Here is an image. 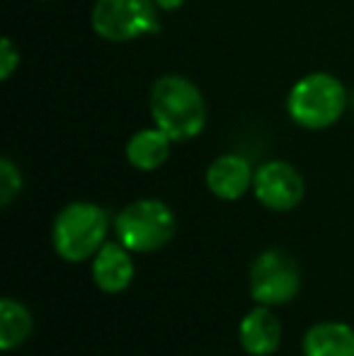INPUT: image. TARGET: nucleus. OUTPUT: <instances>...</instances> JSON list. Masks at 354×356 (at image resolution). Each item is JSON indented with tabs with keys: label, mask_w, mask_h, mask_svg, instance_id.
Masks as SVG:
<instances>
[{
	"label": "nucleus",
	"mask_w": 354,
	"mask_h": 356,
	"mask_svg": "<svg viewBox=\"0 0 354 356\" xmlns=\"http://www.w3.org/2000/svg\"><path fill=\"white\" fill-rule=\"evenodd\" d=\"M148 112L172 143L197 138L207 127V99L189 78L177 73L161 75L148 92Z\"/></svg>",
	"instance_id": "f257e3e1"
},
{
	"label": "nucleus",
	"mask_w": 354,
	"mask_h": 356,
	"mask_svg": "<svg viewBox=\"0 0 354 356\" xmlns=\"http://www.w3.org/2000/svg\"><path fill=\"white\" fill-rule=\"evenodd\" d=\"M350 102L347 88L337 75L316 71L298 78L289 90L287 114L301 129L323 131L340 122Z\"/></svg>",
	"instance_id": "f03ea898"
},
{
	"label": "nucleus",
	"mask_w": 354,
	"mask_h": 356,
	"mask_svg": "<svg viewBox=\"0 0 354 356\" xmlns=\"http://www.w3.org/2000/svg\"><path fill=\"white\" fill-rule=\"evenodd\" d=\"M109 213L92 202H71L56 213L51 245L66 262H86L107 243Z\"/></svg>",
	"instance_id": "7ed1b4c3"
},
{
	"label": "nucleus",
	"mask_w": 354,
	"mask_h": 356,
	"mask_svg": "<svg viewBox=\"0 0 354 356\" xmlns=\"http://www.w3.org/2000/svg\"><path fill=\"white\" fill-rule=\"evenodd\" d=\"M175 230V213L161 199H136V202L127 204L114 218L117 240L138 254L166 248Z\"/></svg>",
	"instance_id": "20e7f679"
},
{
	"label": "nucleus",
	"mask_w": 354,
	"mask_h": 356,
	"mask_svg": "<svg viewBox=\"0 0 354 356\" xmlns=\"http://www.w3.org/2000/svg\"><path fill=\"white\" fill-rule=\"evenodd\" d=\"M158 10L156 0H95L90 27L104 42H136L161 29Z\"/></svg>",
	"instance_id": "39448f33"
},
{
	"label": "nucleus",
	"mask_w": 354,
	"mask_h": 356,
	"mask_svg": "<svg viewBox=\"0 0 354 356\" xmlns=\"http://www.w3.org/2000/svg\"><path fill=\"white\" fill-rule=\"evenodd\" d=\"M301 291V272L284 250H265L250 267V296L257 305H284Z\"/></svg>",
	"instance_id": "423d86ee"
},
{
	"label": "nucleus",
	"mask_w": 354,
	"mask_h": 356,
	"mask_svg": "<svg viewBox=\"0 0 354 356\" xmlns=\"http://www.w3.org/2000/svg\"><path fill=\"white\" fill-rule=\"evenodd\" d=\"M252 194L269 211L287 213L293 211L303 202L306 184L303 177L287 160H267L255 170Z\"/></svg>",
	"instance_id": "0eeeda50"
},
{
	"label": "nucleus",
	"mask_w": 354,
	"mask_h": 356,
	"mask_svg": "<svg viewBox=\"0 0 354 356\" xmlns=\"http://www.w3.org/2000/svg\"><path fill=\"white\" fill-rule=\"evenodd\" d=\"M204 179H207V189L216 199L236 202V199L246 197L248 189L252 187L255 172H252V165L248 158L238 153H223L207 168Z\"/></svg>",
	"instance_id": "6e6552de"
},
{
	"label": "nucleus",
	"mask_w": 354,
	"mask_h": 356,
	"mask_svg": "<svg viewBox=\"0 0 354 356\" xmlns=\"http://www.w3.org/2000/svg\"><path fill=\"white\" fill-rule=\"evenodd\" d=\"M90 274H92V282L97 284V289L104 291V293H122V291H127L134 282V274H136L131 250L124 248L119 240L104 243L92 257Z\"/></svg>",
	"instance_id": "1a4fd4ad"
},
{
	"label": "nucleus",
	"mask_w": 354,
	"mask_h": 356,
	"mask_svg": "<svg viewBox=\"0 0 354 356\" xmlns=\"http://www.w3.org/2000/svg\"><path fill=\"white\" fill-rule=\"evenodd\" d=\"M238 339L250 356H269L277 352L279 342H282V325L272 313V308L257 305V308L248 310L238 325Z\"/></svg>",
	"instance_id": "9d476101"
},
{
	"label": "nucleus",
	"mask_w": 354,
	"mask_h": 356,
	"mask_svg": "<svg viewBox=\"0 0 354 356\" xmlns=\"http://www.w3.org/2000/svg\"><path fill=\"white\" fill-rule=\"evenodd\" d=\"M172 138L158 127L141 129L127 141V160L131 168L141 170V172H153V170L163 168L166 160L170 158Z\"/></svg>",
	"instance_id": "9b49d317"
},
{
	"label": "nucleus",
	"mask_w": 354,
	"mask_h": 356,
	"mask_svg": "<svg viewBox=\"0 0 354 356\" xmlns=\"http://www.w3.org/2000/svg\"><path fill=\"white\" fill-rule=\"evenodd\" d=\"M303 356H354V330L345 323H316L303 334Z\"/></svg>",
	"instance_id": "f8f14e48"
},
{
	"label": "nucleus",
	"mask_w": 354,
	"mask_h": 356,
	"mask_svg": "<svg viewBox=\"0 0 354 356\" xmlns=\"http://www.w3.org/2000/svg\"><path fill=\"white\" fill-rule=\"evenodd\" d=\"M32 330L34 320L27 305L15 298L0 300V349L3 352H13V349L22 347L32 334Z\"/></svg>",
	"instance_id": "ddd939ff"
},
{
	"label": "nucleus",
	"mask_w": 354,
	"mask_h": 356,
	"mask_svg": "<svg viewBox=\"0 0 354 356\" xmlns=\"http://www.w3.org/2000/svg\"><path fill=\"white\" fill-rule=\"evenodd\" d=\"M22 172L10 158H0V207H10L15 197L22 192Z\"/></svg>",
	"instance_id": "4468645a"
},
{
	"label": "nucleus",
	"mask_w": 354,
	"mask_h": 356,
	"mask_svg": "<svg viewBox=\"0 0 354 356\" xmlns=\"http://www.w3.org/2000/svg\"><path fill=\"white\" fill-rule=\"evenodd\" d=\"M19 68V49L10 37L0 42V80H10Z\"/></svg>",
	"instance_id": "2eb2a0df"
},
{
	"label": "nucleus",
	"mask_w": 354,
	"mask_h": 356,
	"mask_svg": "<svg viewBox=\"0 0 354 356\" xmlns=\"http://www.w3.org/2000/svg\"><path fill=\"white\" fill-rule=\"evenodd\" d=\"M184 3H187V0H156L158 8H161V10H168V13H170V10H179Z\"/></svg>",
	"instance_id": "dca6fc26"
},
{
	"label": "nucleus",
	"mask_w": 354,
	"mask_h": 356,
	"mask_svg": "<svg viewBox=\"0 0 354 356\" xmlns=\"http://www.w3.org/2000/svg\"><path fill=\"white\" fill-rule=\"evenodd\" d=\"M39 3H51V0H39Z\"/></svg>",
	"instance_id": "f3484780"
},
{
	"label": "nucleus",
	"mask_w": 354,
	"mask_h": 356,
	"mask_svg": "<svg viewBox=\"0 0 354 356\" xmlns=\"http://www.w3.org/2000/svg\"><path fill=\"white\" fill-rule=\"evenodd\" d=\"M352 107H354V92H352Z\"/></svg>",
	"instance_id": "a211bd4d"
}]
</instances>
